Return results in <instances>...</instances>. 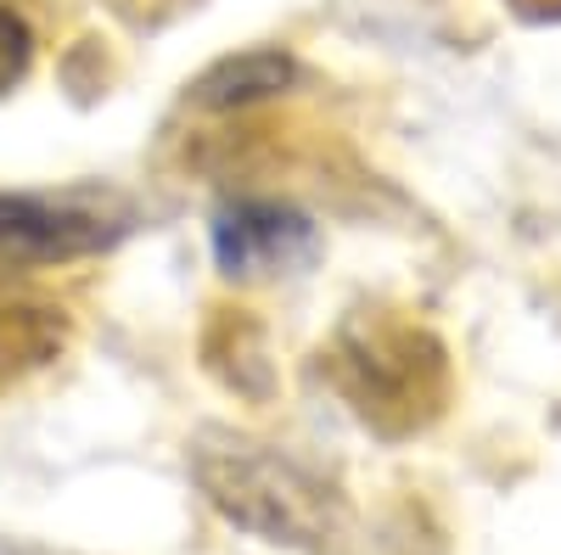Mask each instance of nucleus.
<instances>
[{
  "instance_id": "0eeeda50",
  "label": "nucleus",
  "mask_w": 561,
  "mask_h": 555,
  "mask_svg": "<svg viewBox=\"0 0 561 555\" xmlns=\"http://www.w3.org/2000/svg\"><path fill=\"white\" fill-rule=\"evenodd\" d=\"M511 7L528 18H561V0H511Z\"/></svg>"
},
{
  "instance_id": "39448f33",
  "label": "nucleus",
  "mask_w": 561,
  "mask_h": 555,
  "mask_svg": "<svg viewBox=\"0 0 561 555\" xmlns=\"http://www.w3.org/2000/svg\"><path fill=\"white\" fill-rule=\"evenodd\" d=\"M298 79V62L275 45H259V51H237V57H219L197 84H192V102L208 107V113H237V107H253V102H270L280 96Z\"/></svg>"
},
{
  "instance_id": "7ed1b4c3",
  "label": "nucleus",
  "mask_w": 561,
  "mask_h": 555,
  "mask_svg": "<svg viewBox=\"0 0 561 555\" xmlns=\"http://www.w3.org/2000/svg\"><path fill=\"white\" fill-rule=\"evenodd\" d=\"M118 224L73 197H28L0 192V264H68L102 253Z\"/></svg>"
},
{
  "instance_id": "f257e3e1",
  "label": "nucleus",
  "mask_w": 561,
  "mask_h": 555,
  "mask_svg": "<svg viewBox=\"0 0 561 555\" xmlns=\"http://www.w3.org/2000/svg\"><path fill=\"white\" fill-rule=\"evenodd\" d=\"M197 483L230 522L264 533L270 544H314L332 522L325 483L264 443L225 438L219 449H197Z\"/></svg>"
},
{
  "instance_id": "f03ea898",
  "label": "nucleus",
  "mask_w": 561,
  "mask_h": 555,
  "mask_svg": "<svg viewBox=\"0 0 561 555\" xmlns=\"http://www.w3.org/2000/svg\"><path fill=\"white\" fill-rule=\"evenodd\" d=\"M337 377L365 421L388 427V409H404V427H410L415 404L438 393V348L410 326L348 332L337 348Z\"/></svg>"
},
{
  "instance_id": "20e7f679",
  "label": "nucleus",
  "mask_w": 561,
  "mask_h": 555,
  "mask_svg": "<svg viewBox=\"0 0 561 555\" xmlns=\"http://www.w3.org/2000/svg\"><path fill=\"white\" fill-rule=\"evenodd\" d=\"M314 247V224L280 203H230L214 213V258L225 275L253 281V275L293 269Z\"/></svg>"
},
{
  "instance_id": "423d86ee",
  "label": "nucleus",
  "mask_w": 561,
  "mask_h": 555,
  "mask_svg": "<svg viewBox=\"0 0 561 555\" xmlns=\"http://www.w3.org/2000/svg\"><path fill=\"white\" fill-rule=\"evenodd\" d=\"M28 62H34V34H28V23L12 12V7H0V96L28 73Z\"/></svg>"
}]
</instances>
